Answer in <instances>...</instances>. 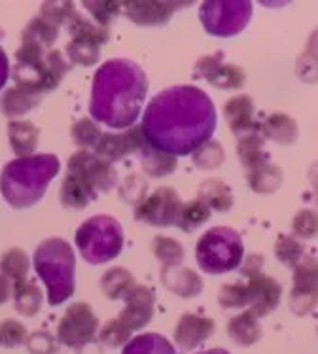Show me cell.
Returning <instances> with one entry per match:
<instances>
[{"instance_id":"19","label":"cell","mask_w":318,"mask_h":354,"mask_svg":"<svg viewBox=\"0 0 318 354\" xmlns=\"http://www.w3.org/2000/svg\"><path fill=\"white\" fill-rule=\"evenodd\" d=\"M161 281L165 284L169 292H173L180 297H196L201 294L203 281L196 271L188 268H163L161 271Z\"/></svg>"},{"instance_id":"2","label":"cell","mask_w":318,"mask_h":354,"mask_svg":"<svg viewBox=\"0 0 318 354\" xmlns=\"http://www.w3.org/2000/svg\"><path fill=\"white\" fill-rule=\"evenodd\" d=\"M146 74L127 59H112L97 71L89 112L97 122L114 129L131 127L146 97Z\"/></svg>"},{"instance_id":"34","label":"cell","mask_w":318,"mask_h":354,"mask_svg":"<svg viewBox=\"0 0 318 354\" xmlns=\"http://www.w3.org/2000/svg\"><path fill=\"white\" fill-rule=\"evenodd\" d=\"M0 273L6 277L8 281L12 279L14 282L27 279V273H29V258H27V254L19 250V248L8 250L2 256V260H0Z\"/></svg>"},{"instance_id":"52","label":"cell","mask_w":318,"mask_h":354,"mask_svg":"<svg viewBox=\"0 0 318 354\" xmlns=\"http://www.w3.org/2000/svg\"><path fill=\"white\" fill-rule=\"evenodd\" d=\"M197 354H230L225 348H210V351H205V353H197Z\"/></svg>"},{"instance_id":"25","label":"cell","mask_w":318,"mask_h":354,"mask_svg":"<svg viewBox=\"0 0 318 354\" xmlns=\"http://www.w3.org/2000/svg\"><path fill=\"white\" fill-rule=\"evenodd\" d=\"M237 153L246 173H252L261 165L269 163V153L263 148V138L258 133H248L245 137H238Z\"/></svg>"},{"instance_id":"20","label":"cell","mask_w":318,"mask_h":354,"mask_svg":"<svg viewBox=\"0 0 318 354\" xmlns=\"http://www.w3.org/2000/svg\"><path fill=\"white\" fill-rule=\"evenodd\" d=\"M40 99H42L40 91L15 84L14 87H10L8 91H4L2 101H0V109H2V112L6 116L17 118L37 109L38 104H40Z\"/></svg>"},{"instance_id":"21","label":"cell","mask_w":318,"mask_h":354,"mask_svg":"<svg viewBox=\"0 0 318 354\" xmlns=\"http://www.w3.org/2000/svg\"><path fill=\"white\" fill-rule=\"evenodd\" d=\"M261 138L277 142L281 146H292L299 137V127L294 118H290L288 114H271L265 122L260 125Z\"/></svg>"},{"instance_id":"39","label":"cell","mask_w":318,"mask_h":354,"mask_svg":"<svg viewBox=\"0 0 318 354\" xmlns=\"http://www.w3.org/2000/svg\"><path fill=\"white\" fill-rule=\"evenodd\" d=\"M101 129L95 122H91L89 118H82L73 125V140L74 145L80 146L82 150L87 148H95V145L99 142L101 138Z\"/></svg>"},{"instance_id":"49","label":"cell","mask_w":318,"mask_h":354,"mask_svg":"<svg viewBox=\"0 0 318 354\" xmlns=\"http://www.w3.org/2000/svg\"><path fill=\"white\" fill-rule=\"evenodd\" d=\"M6 80H8V57H6V53H4V50L0 48V89L4 87Z\"/></svg>"},{"instance_id":"37","label":"cell","mask_w":318,"mask_h":354,"mask_svg":"<svg viewBox=\"0 0 318 354\" xmlns=\"http://www.w3.org/2000/svg\"><path fill=\"white\" fill-rule=\"evenodd\" d=\"M194 165L201 171H214L225 161L224 146L216 140H209L194 152Z\"/></svg>"},{"instance_id":"23","label":"cell","mask_w":318,"mask_h":354,"mask_svg":"<svg viewBox=\"0 0 318 354\" xmlns=\"http://www.w3.org/2000/svg\"><path fill=\"white\" fill-rule=\"evenodd\" d=\"M227 335L233 343L248 347L258 343L261 337V326L258 322V317L252 311H245L233 317L227 324Z\"/></svg>"},{"instance_id":"7","label":"cell","mask_w":318,"mask_h":354,"mask_svg":"<svg viewBox=\"0 0 318 354\" xmlns=\"http://www.w3.org/2000/svg\"><path fill=\"white\" fill-rule=\"evenodd\" d=\"M196 258L199 268L209 275H224L237 269L245 258L243 239L235 230L218 225L205 232L197 241Z\"/></svg>"},{"instance_id":"48","label":"cell","mask_w":318,"mask_h":354,"mask_svg":"<svg viewBox=\"0 0 318 354\" xmlns=\"http://www.w3.org/2000/svg\"><path fill=\"white\" fill-rule=\"evenodd\" d=\"M261 266H263V258H261L260 254H250L248 258H246L245 266L241 268V275L245 277H256L261 273Z\"/></svg>"},{"instance_id":"51","label":"cell","mask_w":318,"mask_h":354,"mask_svg":"<svg viewBox=\"0 0 318 354\" xmlns=\"http://www.w3.org/2000/svg\"><path fill=\"white\" fill-rule=\"evenodd\" d=\"M307 53H312L318 57V27L312 30V35L309 37V42H307Z\"/></svg>"},{"instance_id":"47","label":"cell","mask_w":318,"mask_h":354,"mask_svg":"<svg viewBox=\"0 0 318 354\" xmlns=\"http://www.w3.org/2000/svg\"><path fill=\"white\" fill-rule=\"evenodd\" d=\"M224 63V53L222 51H216V53H212V55H205L197 61L196 68H194V74H196V78H203L207 80L210 74L216 71L218 66Z\"/></svg>"},{"instance_id":"6","label":"cell","mask_w":318,"mask_h":354,"mask_svg":"<svg viewBox=\"0 0 318 354\" xmlns=\"http://www.w3.org/2000/svg\"><path fill=\"white\" fill-rule=\"evenodd\" d=\"M66 68L68 65L61 51H44L40 46L23 42L15 53L14 78L17 86H27L40 93H48L50 89L57 87Z\"/></svg>"},{"instance_id":"3","label":"cell","mask_w":318,"mask_h":354,"mask_svg":"<svg viewBox=\"0 0 318 354\" xmlns=\"http://www.w3.org/2000/svg\"><path fill=\"white\" fill-rule=\"evenodd\" d=\"M55 156H29L8 163L0 174L2 196L14 209H29L46 194L50 180L59 173Z\"/></svg>"},{"instance_id":"11","label":"cell","mask_w":318,"mask_h":354,"mask_svg":"<svg viewBox=\"0 0 318 354\" xmlns=\"http://www.w3.org/2000/svg\"><path fill=\"white\" fill-rule=\"evenodd\" d=\"M99 320L87 304L71 305L61 318L57 328V339L66 347L80 348L95 339Z\"/></svg>"},{"instance_id":"32","label":"cell","mask_w":318,"mask_h":354,"mask_svg":"<svg viewBox=\"0 0 318 354\" xmlns=\"http://www.w3.org/2000/svg\"><path fill=\"white\" fill-rule=\"evenodd\" d=\"M122 354H176L173 345L158 333H144L125 345Z\"/></svg>"},{"instance_id":"18","label":"cell","mask_w":318,"mask_h":354,"mask_svg":"<svg viewBox=\"0 0 318 354\" xmlns=\"http://www.w3.org/2000/svg\"><path fill=\"white\" fill-rule=\"evenodd\" d=\"M224 118L232 133L245 137L248 133H256L260 127L254 122V101L248 95H235L224 106Z\"/></svg>"},{"instance_id":"28","label":"cell","mask_w":318,"mask_h":354,"mask_svg":"<svg viewBox=\"0 0 318 354\" xmlns=\"http://www.w3.org/2000/svg\"><path fill=\"white\" fill-rule=\"evenodd\" d=\"M137 286V282L133 279L127 269L114 268L109 269L104 277L101 279L102 294L110 299H122L129 294L131 290Z\"/></svg>"},{"instance_id":"38","label":"cell","mask_w":318,"mask_h":354,"mask_svg":"<svg viewBox=\"0 0 318 354\" xmlns=\"http://www.w3.org/2000/svg\"><path fill=\"white\" fill-rule=\"evenodd\" d=\"M245 80L246 74L241 66L222 63L207 78V82L212 84L214 87H220V89H241V87L245 86Z\"/></svg>"},{"instance_id":"29","label":"cell","mask_w":318,"mask_h":354,"mask_svg":"<svg viewBox=\"0 0 318 354\" xmlns=\"http://www.w3.org/2000/svg\"><path fill=\"white\" fill-rule=\"evenodd\" d=\"M14 299H15V309L25 315V317H32L40 311V305H42V294L40 290L29 282L27 279L23 281L14 282Z\"/></svg>"},{"instance_id":"12","label":"cell","mask_w":318,"mask_h":354,"mask_svg":"<svg viewBox=\"0 0 318 354\" xmlns=\"http://www.w3.org/2000/svg\"><path fill=\"white\" fill-rule=\"evenodd\" d=\"M182 205L184 203L180 201V196L173 188H159L138 205L135 216L156 227H167L176 224Z\"/></svg>"},{"instance_id":"30","label":"cell","mask_w":318,"mask_h":354,"mask_svg":"<svg viewBox=\"0 0 318 354\" xmlns=\"http://www.w3.org/2000/svg\"><path fill=\"white\" fill-rule=\"evenodd\" d=\"M59 37V27H55L53 23L48 21L46 17L38 15L32 21L25 27L23 30V42L35 44V46H40V48H50L51 44L55 42Z\"/></svg>"},{"instance_id":"14","label":"cell","mask_w":318,"mask_h":354,"mask_svg":"<svg viewBox=\"0 0 318 354\" xmlns=\"http://www.w3.org/2000/svg\"><path fill=\"white\" fill-rule=\"evenodd\" d=\"M144 135L140 127H133L123 133H104L95 145V153L106 161H120L129 153H135L144 145Z\"/></svg>"},{"instance_id":"1","label":"cell","mask_w":318,"mask_h":354,"mask_svg":"<svg viewBox=\"0 0 318 354\" xmlns=\"http://www.w3.org/2000/svg\"><path fill=\"white\" fill-rule=\"evenodd\" d=\"M140 129L148 145L174 158L188 156L210 140L216 129V109L199 87H169L148 104Z\"/></svg>"},{"instance_id":"45","label":"cell","mask_w":318,"mask_h":354,"mask_svg":"<svg viewBox=\"0 0 318 354\" xmlns=\"http://www.w3.org/2000/svg\"><path fill=\"white\" fill-rule=\"evenodd\" d=\"M296 71L301 82L315 84V82H318V57L317 55H312V53L303 51V55L297 61Z\"/></svg>"},{"instance_id":"50","label":"cell","mask_w":318,"mask_h":354,"mask_svg":"<svg viewBox=\"0 0 318 354\" xmlns=\"http://www.w3.org/2000/svg\"><path fill=\"white\" fill-rule=\"evenodd\" d=\"M10 288H12V286H10V281L0 273V304H4L8 299V296H10Z\"/></svg>"},{"instance_id":"41","label":"cell","mask_w":318,"mask_h":354,"mask_svg":"<svg viewBox=\"0 0 318 354\" xmlns=\"http://www.w3.org/2000/svg\"><path fill=\"white\" fill-rule=\"evenodd\" d=\"M27 339H29V332L21 322H17V320L0 322V347H19L23 343H27Z\"/></svg>"},{"instance_id":"24","label":"cell","mask_w":318,"mask_h":354,"mask_svg":"<svg viewBox=\"0 0 318 354\" xmlns=\"http://www.w3.org/2000/svg\"><path fill=\"white\" fill-rule=\"evenodd\" d=\"M137 153L140 156V163H142L144 173L153 176V178H161V176H167V174L176 171V158L169 156L156 146L148 145L146 140Z\"/></svg>"},{"instance_id":"15","label":"cell","mask_w":318,"mask_h":354,"mask_svg":"<svg viewBox=\"0 0 318 354\" xmlns=\"http://www.w3.org/2000/svg\"><path fill=\"white\" fill-rule=\"evenodd\" d=\"M125 299V307L120 313L118 320L129 328L131 332L135 330H142L146 324H150L153 317V294L148 286H140L137 284L131 290Z\"/></svg>"},{"instance_id":"8","label":"cell","mask_w":318,"mask_h":354,"mask_svg":"<svg viewBox=\"0 0 318 354\" xmlns=\"http://www.w3.org/2000/svg\"><path fill=\"white\" fill-rule=\"evenodd\" d=\"M76 245L84 260L89 263H106L123 248V232L118 220L110 216H93L80 225Z\"/></svg>"},{"instance_id":"42","label":"cell","mask_w":318,"mask_h":354,"mask_svg":"<svg viewBox=\"0 0 318 354\" xmlns=\"http://www.w3.org/2000/svg\"><path fill=\"white\" fill-rule=\"evenodd\" d=\"M218 304L224 309H241L246 307V286L241 282H230L224 284L220 292H218Z\"/></svg>"},{"instance_id":"43","label":"cell","mask_w":318,"mask_h":354,"mask_svg":"<svg viewBox=\"0 0 318 354\" xmlns=\"http://www.w3.org/2000/svg\"><path fill=\"white\" fill-rule=\"evenodd\" d=\"M84 8L93 15L97 25H101V27L106 29L110 23L120 15L122 4L120 2H84Z\"/></svg>"},{"instance_id":"26","label":"cell","mask_w":318,"mask_h":354,"mask_svg":"<svg viewBox=\"0 0 318 354\" xmlns=\"http://www.w3.org/2000/svg\"><path fill=\"white\" fill-rule=\"evenodd\" d=\"M8 133H10V146L19 158H29L30 153L37 150L40 131L30 122L15 120V122L10 123Z\"/></svg>"},{"instance_id":"27","label":"cell","mask_w":318,"mask_h":354,"mask_svg":"<svg viewBox=\"0 0 318 354\" xmlns=\"http://www.w3.org/2000/svg\"><path fill=\"white\" fill-rule=\"evenodd\" d=\"M282 180H284V174L275 163H265L260 169H256L252 173H248L246 182H248V188L260 194V196H271L275 194L277 189H281Z\"/></svg>"},{"instance_id":"17","label":"cell","mask_w":318,"mask_h":354,"mask_svg":"<svg viewBox=\"0 0 318 354\" xmlns=\"http://www.w3.org/2000/svg\"><path fill=\"white\" fill-rule=\"evenodd\" d=\"M214 332V322L209 317H199V315H191L186 313L182 315L176 330H174V341L178 343L182 348H197L209 339Z\"/></svg>"},{"instance_id":"33","label":"cell","mask_w":318,"mask_h":354,"mask_svg":"<svg viewBox=\"0 0 318 354\" xmlns=\"http://www.w3.org/2000/svg\"><path fill=\"white\" fill-rule=\"evenodd\" d=\"M209 220L210 209L205 203L196 199V201L182 205L180 214H178V220H176V225H178L184 233H191L196 232V230H199L203 224H207Z\"/></svg>"},{"instance_id":"16","label":"cell","mask_w":318,"mask_h":354,"mask_svg":"<svg viewBox=\"0 0 318 354\" xmlns=\"http://www.w3.org/2000/svg\"><path fill=\"white\" fill-rule=\"evenodd\" d=\"M184 4H176V2H158V0H133V2H125L122 8L131 21L137 23L140 27H158V25H165L171 15L182 8Z\"/></svg>"},{"instance_id":"13","label":"cell","mask_w":318,"mask_h":354,"mask_svg":"<svg viewBox=\"0 0 318 354\" xmlns=\"http://www.w3.org/2000/svg\"><path fill=\"white\" fill-rule=\"evenodd\" d=\"M246 301L250 305L248 311L256 317H268L275 311L277 305L281 304L282 286L269 275L250 277L246 282Z\"/></svg>"},{"instance_id":"40","label":"cell","mask_w":318,"mask_h":354,"mask_svg":"<svg viewBox=\"0 0 318 354\" xmlns=\"http://www.w3.org/2000/svg\"><path fill=\"white\" fill-rule=\"evenodd\" d=\"M292 232L299 239L318 237V212L312 209H303L292 220Z\"/></svg>"},{"instance_id":"10","label":"cell","mask_w":318,"mask_h":354,"mask_svg":"<svg viewBox=\"0 0 318 354\" xmlns=\"http://www.w3.org/2000/svg\"><path fill=\"white\" fill-rule=\"evenodd\" d=\"M318 305V258L305 254L294 268L290 309L297 317H305Z\"/></svg>"},{"instance_id":"36","label":"cell","mask_w":318,"mask_h":354,"mask_svg":"<svg viewBox=\"0 0 318 354\" xmlns=\"http://www.w3.org/2000/svg\"><path fill=\"white\" fill-rule=\"evenodd\" d=\"M275 256L282 266L294 269L299 261L303 260L305 246L294 235H281L277 239Z\"/></svg>"},{"instance_id":"31","label":"cell","mask_w":318,"mask_h":354,"mask_svg":"<svg viewBox=\"0 0 318 354\" xmlns=\"http://www.w3.org/2000/svg\"><path fill=\"white\" fill-rule=\"evenodd\" d=\"M66 53H68V59L73 61L74 65L91 66L99 61L101 44H97L95 40H89V38L73 37V40L66 46Z\"/></svg>"},{"instance_id":"5","label":"cell","mask_w":318,"mask_h":354,"mask_svg":"<svg viewBox=\"0 0 318 354\" xmlns=\"http://www.w3.org/2000/svg\"><path fill=\"white\" fill-rule=\"evenodd\" d=\"M35 268L48 288L50 305H61L74 294V252L63 239H48L35 252Z\"/></svg>"},{"instance_id":"46","label":"cell","mask_w":318,"mask_h":354,"mask_svg":"<svg viewBox=\"0 0 318 354\" xmlns=\"http://www.w3.org/2000/svg\"><path fill=\"white\" fill-rule=\"evenodd\" d=\"M27 347L32 354H55L57 353V347L51 339L50 335L46 332H37L29 335L27 339Z\"/></svg>"},{"instance_id":"35","label":"cell","mask_w":318,"mask_h":354,"mask_svg":"<svg viewBox=\"0 0 318 354\" xmlns=\"http://www.w3.org/2000/svg\"><path fill=\"white\" fill-rule=\"evenodd\" d=\"M153 254L161 263L163 268H174V266H180L182 260H184V248L182 245L173 237H161L153 239Z\"/></svg>"},{"instance_id":"9","label":"cell","mask_w":318,"mask_h":354,"mask_svg":"<svg viewBox=\"0 0 318 354\" xmlns=\"http://www.w3.org/2000/svg\"><path fill=\"white\" fill-rule=\"evenodd\" d=\"M252 17V2L246 0H210L199 6L205 30L218 38H232L243 32Z\"/></svg>"},{"instance_id":"4","label":"cell","mask_w":318,"mask_h":354,"mask_svg":"<svg viewBox=\"0 0 318 354\" xmlns=\"http://www.w3.org/2000/svg\"><path fill=\"white\" fill-rule=\"evenodd\" d=\"M116 184V171L110 161L97 153L80 150L68 159V171L61 184V203L68 209H86L97 194Z\"/></svg>"},{"instance_id":"22","label":"cell","mask_w":318,"mask_h":354,"mask_svg":"<svg viewBox=\"0 0 318 354\" xmlns=\"http://www.w3.org/2000/svg\"><path fill=\"white\" fill-rule=\"evenodd\" d=\"M197 199L205 203L210 210H218V212H227L233 207L232 189L220 178L203 180L197 189Z\"/></svg>"},{"instance_id":"44","label":"cell","mask_w":318,"mask_h":354,"mask_svg":"<svg viewBox=\"0 0 318 354\" xmlns=\"http://www.w3.org/2000/svg\"><path fill=\"white\" fill-rule=\"evenodd\" d=\"M131 330L125 324H122L120 320H110L102 326L101 330V341L109 347H122L125 345L131 337Z\"/></svg>"}]
</instances>
